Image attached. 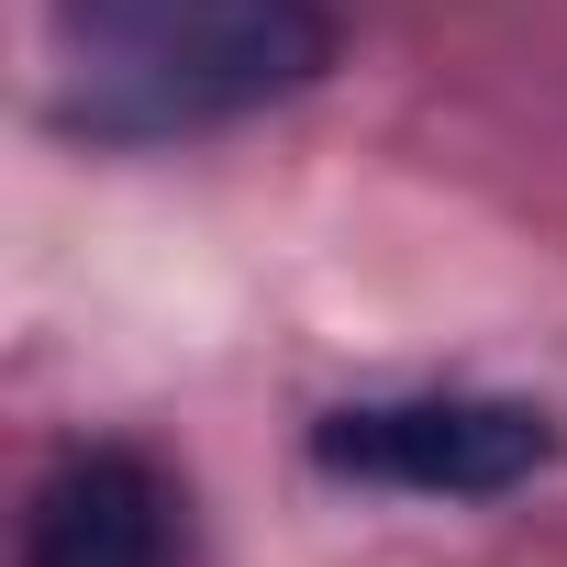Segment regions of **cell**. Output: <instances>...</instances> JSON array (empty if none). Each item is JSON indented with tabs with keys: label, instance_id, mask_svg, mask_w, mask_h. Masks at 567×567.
Masks as SVG:
<instances>
[{
	"label": "cell",
	"instance_id": "obj_1",
	"mask_svg": "<svg viewBox=\"0 0 567 567\" xmlns=\"http://www.w3.org/2000/svg\"><path fill=\"white\" fill-rule=\"evenodd\" d=\"M101 134H178L323 79V0H56Z\"/></svg>",
	"mask_w": 567,
	"mask_h": 567
},
{
	"label": "cell",
	"instance_id": "obj_2",
	"mask_svg": "<svg viewBox=\"0 0 567 567\" xmlns=\"http://www.w3.org/2000/svg\"><path fill=\"white\" fill-rule=\"evenodd\" d=\"M312 456L323 467H357V478L489 501V489H523L556 456V423L534 401H379V412H334L312 434Z\"/></svg>",
	"mask_w": 567,
	"mask_h": 567
},
{
	"label": "cell",
	"instance_id": "obj_3",
	"mask_svg": "<svg viewBox=\"0 0 567 567\" xmlns=\"http://www.w3.org/2000/svg\"><path fill=\"white\" fill-rule=\"evenodd\" d=\"M167 478L123 445L101 456H68L45 489H34V523H23V567H167Z\"/></svg>",
	"mask_w": 567,
	"mask_h": 567
}]
</instances>
